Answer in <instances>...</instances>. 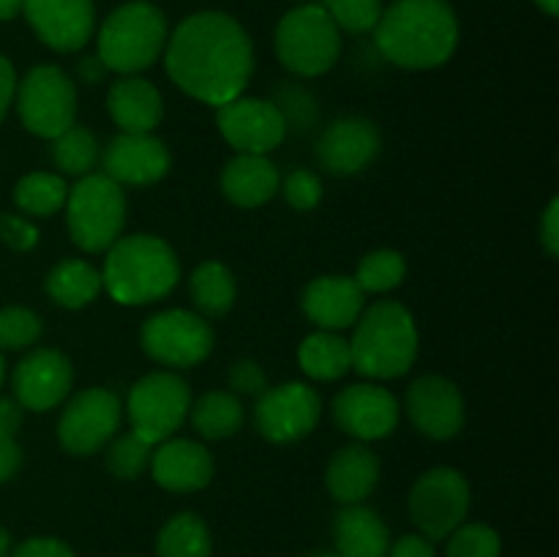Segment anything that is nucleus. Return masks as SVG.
I'll return each instance as SVG.
<instances>
[{"instance_id": "1", "label": "nucleus", "mask_w": 559, "mask_h": 557, "mask_svg": "<svg viewBox=\"0 0 559 557\" xmlns=\"http://www.w3.org/2000/svg\"><path fill=\"white\" fill-rule=\"evenodd\" d=\"M167 74L202 104L233 102L246 91L254 71L251 38L233 16L202 11L180 22L167 44Z\"/></svg>"}, {"instance_id": "2", "label": "nucleus", "mask_w": 559, "mask_h": 557, "mask_svg": "<svg viewBox=\"0 0 559 557\" xmlns=\"http://www.w3.org/2000/svg\"><path fill=\"white\" fill-rule=\"evenodd\" d=\"M374 42L402 69H437L456 52L459 20L445 0H393L382 9Z\"/></svg>"}, {"instance_id": "3", "label": "nucleus", "mask_w": 559, "mask_h": 557, "mask_svg": "<svg viewBox=\"0 0 559 557\" xmlns=\"http://www.w3.org/2000/svg\"><path fill=\"white\" fill-rule=\"evenodd\" d=\"M180 278V262L173 246L156 235H129L109 246L102 282L112 300L145 306L162 300Z\"/></svg>"}, {"instance_id": "4", "label": "nucleus", "mask_w": 559, "mask_h": 557, "mask_svg": "<svg viewBox=\"0 0 559 557\" xmlns=\"http://www.w3.org/2000/svg\"><path fill=\"white\" fill-rule=\"evenodd\" d=\"M353 369L371 380H396L418 358V328L399 300H380L360 311L349 339Z\"/></svg>"}, {"instance_id": "5", "label": "nucleus", "mask_w": 559, "mask_h": 557, "mask_svg": "<svg viewBox=\"0 0 559 557\" xmlns=\"http://www.w3.org/2000/svg\"><path fill=\"white\" fill-rule=\"evenodd\" d=\"M167 47V16L145 0H134L104 20L98 31V60L120 76L151 69Z\"/></svg>"}, {"instance_id": "6", "label": "nucleus", "mask_w": 559, "mask_h": 557, "mask_svg": "<svg viewBox=\"0 0 559 557\" xmlns=\"http://www.w3.org/2000/svg\"><path fill=\"white\" fill-rule=\"evenodd\" d=\"M66 222L71 240L82 251H104L120 238L126 224L123 186L104 173H91L76 180L66 197Z\"/></svg>"}, {"instance_id": "7", "label": "nucleus", "mask_w": 559, "mask_h": 557, "mask_svg": "<svg viewBox=\"0 0 559 557\" xmlns=\"http://www.w3.org/2000/svg\"><path fill=\"white\" fill-rule=\"evenodd\" d=\"M342 31L322 5H298L276 27V55L298 76H320L336 66Z\"/></svg>"}, {"instance_id": "8", "label": "nucleus", "mask_w": 559, "mask_h": 557, "mask_svg": "<svg viewBox=\"0 0 559 557\" xmlns=\"http://www.w3.org/2000/svg\"><path fill=\"white\" fill-rule=\"evenodd\" d=\"M16 109H20L22 126L31 134L55 140L69 126H74V82L58 66H36L16 87Z\"/></svg>"}, {"instance_id": "9", "label": "nucleus", "mask_w": 559, "mask_h": 557, "mask_svg": "<svg viewBox=\"0 0 559 557\" xmlns=\"http://www.w3.org/2000/svg\"><path fill=\"white\" fill-rule=\"evenodd\" d=\"M191 410V391L173 371H153L134 382L129 391V420L131 431L142 440L158 442L169 440L173 431L183 426Z\"/></svg>"}, {"instance_id": "10", "label": "nucleus", "mask_w": 559, "mask_h": 557, "mask_svg": "<svg viewBox=\"0 0 559 557\" xmlns=\"http://www.w3.org/2000/svg\"><path fill=\"white\" fill-rule=\"evenodd\" d=\"M469 484L459 470L435 467L415 481L409 513L415 528L429 541H442L467 519Z\"/></svg>"}, {"instance_id": "11", "label": "nucleus", "mask_w": 559, "mask_h": 557, "mask_svg": "<svg viewBox=\"0 0 559 557\" xmlns=\"http://www.w3.org/2000/svg\"><path fill=\"white\" fill-rule=\"evenodd\" d=\"M142 349L153 360L175 369L202 364L213 349V331L205 317L186 309L158 311L142 325Z\"/></svg>"}, {"instance_id": "12", "label": "nucleus", "mask_w": 559, "mask_h": 557, "mask_svg": "<svg viewBox=\"0 0 559 557\" xmlns=\"http://www.w3.org/2000/svg\"><path fill=\"white\" fill-rule=\"evenodd\" d=\"M322 402L320 393L306 382H284V386L265 388L254 407L257 431L267 442L289 446L311 435L320 420Z\"/></svg>"}, {"instance_id": "13", "label": "nucleus", "mask_w": 559, "mask_h": 557, "mask_svg": "<svg viewBox=\"0 0 559 557\" xmlns=\"http://www.w3.org/2000/svg\"><path fill=\"white\" fill-rule=\"evenodd\" d=\"M120 426V399L107 388H87L76 393L63 410L58 440L74 457H91L107 446Z\"/></svg>"}, {"instance_id": "14", "label": "nucleus", "mask_w": 559, "mask_h": 557, "mask_svg": "<svg viewBox=\"0 0 559 557\" xmlns=\"http://www.w3.org/2000/svg\"><path fill=\"white\" fill-rule=\"evenodd\" d=\"M216 123L235 151L254 156L276 151L287 137V123L271 98H233L218 107Z\"/></svg>"}, {"instance_id": "15", "label": "nucleus", "mask_w": 559, "mask_h": 557, "mask_svg": "<svg viewBox=\"0 0 559 557\" xmlns=\"http://www.w3.org/2000/svg\"><path fill=\"white\" fill-rule=\"evenodd\" d=\"M399 415L402 410H399L396 396L374 382L349 386L333 399V420L342 426V431L360 442L391 437L399 426Z\"/></svg>"}, {"instance_id": "16", "label": "nucleus", "mask_w": 559, "mask_h": 557, "mask_svg": "<svg viewBox=\"0 0 559 557\" xmlns=\"http://www.w3.org/2000/svg\"><path fill=\"white\" fill-rule=\"evenodd\" d=\"M407 415L429 440H451L464 426V399L448 377H418L407 391Z\"/></svg>"}, {"instance_id": "17", "label": "nucleus", "mask_w": 559, "mask_h": 557, "mask_svg": "<svg viewBox=\"0 0 559 557\" xmlns=\"http://www.w3.org/2000/svg\"><path fill=\"white\" fill-rule=\"evenodd\" d=\"M71 382H74V369L63 353L36 349L16 364L11 386H14V399L20 407L47 413L69 396Z\"/></svg>"}, {"instance_id": "18", "label": "nucleus", "mask_w": 559, "mask_h": 557, "mask_svg": "<svg viewBox=\"0 0 559 557\" xmlns=\"http://www.w3.org/2000/svg\"><path fill=\"white\" fill-rule=\"evenodd\" d=\"M27 22L47 47L76 52L93 36V0H22Z\"/></svg>"}, {"instance_id": "19", "label": "nucleus", "mask_w": 559, "mask_h": 557, "mask_svg": "<svg viewBox=\"0 0 559 557\" xmlns=\"http://www.w3.org/2000/svg\"><path fill=\"white\" fill-rule=\"evenodd\" d=\"M104 175L118 186H147L169 173V151L153 134L120 131L104 151Z\"/></svg>"}, {"instance_id": "20", "label": "nucleus", "mask_w": 559, "mask_h": 557, "mask_svg": "<svg viewBox=\"0 0 559 557\" xmlns=\"http://www.w3.org/2000/svg\"><path fill=\"white\" fill-rule=\"evenodd\" d=\"M380 153V131L369 118L349 115L328 126L317 145V158L333 175H355Z\"/></svg>"}, {"instance_id": "21", "label": "nucleus", "mask_w": 559, "mask_h": 557, "mask_svg": "<svg viewBox=\"0 0 559 557\" xmlns=\"http://www.w3.org/2000/svg\"><path fill=\"white\" fill-rule=\"evenodd\" d=\"M151 473L153 481L167 491H200L211 484L213 459L200 442L175 437L153 448Z\"/></svg>"}, {"instance_id": "22", "label": "nucleus", "mask_w": 559, "mask_h": 557, "mask_svg": "<svg viewBox=\"0 0 559 557\" xmlns=\"http://www.w3.org/2000/svg\"><path fill=\"white\" fill-rule=\"evenodd\" d=\"M306 317L320 331H344L355 325L364 311V289L353 276H320L304 289Z\"/></svg>"}, {"instance_id": "23", "label": "nucleus", "mask_w": 559, "mask_h": 557, "mask_svg": "<svg viewBox=\"0 0 559 557\" xmlns=\"http://www.w3.org/2000/svg\"><path fill=\"white\" fill-rule=\"evenodd\" d=\"M109 115L126 134H151L164 118V102L156 85L142 76H120L107 96Z\"/></svg>"}, {"instance_id": "24", "label": "nucleus", "mask_w": 559, "mask_h": 557, "mask_svg": "<svg viewBox=\"0 0 559 557\" xmlns=\"http://www.w3.org/2000/svg\"><path fill=\"white\" fill-rule=\"evenodd\" d=\"M377 481H380V459L364 442L360 446H347L333 453L325 473L328 491L338 502H344V506H358V502H364L374 491Z\"/></svg>"}, {"instance_id": "25", "label": "nucleus", "mask_w": 559, "mask_h": 557, "mask_svg": "<svg viewBox=\"0 0 559 557\" xmlns=\"http://www.w3.org/2000/svg\"><path fill=\"white\" fill-rule=\"evenodd\" d=\"M222 191L233 205L260 208L278 191V169L267 156L238 153L224 167Z\"/></svg>"}, {"instance_id": "26", "label": "nucleus", "mask_w": 559, "mask_h": 557, "mask_svg": "<svg viewBox=\"0 0 559 557\" xmlns=\"http://www.w3.org/2000/svg\"><path fill=\"white\" fill-rule=\"evenodd\" d=\"M333 544L342 557H385L391 546L385 522L364 502L347 506L333 519Z\"/></svg>"}, {"instance_id": "27", "label": "nucleus", "mask_w": 559, "mask_h": 557, "mask_svg": "<svg viewBox=\"0 0 559 557\" xmlns=\"http://www.w3.org/2000/svg\"><path fill=\"white\" fill-rule=\"evenodd\" d=\"M102 287V273L85 260L58 262L47 276L49 298L63 309H85L98 298Z\"/></svg>"}, {"instance_id": "28", "label": "nucleus", "mask_w": 559, "mask_h": 557, "mask_svg": "<svg viewBox=\"0 0 559 557\" xmlns=\"http://www.w3.org/2000/svg\"><path fill=\"white\" fill-rule=\"evenodd\" d=\"M298 364L309 377L322 382L342 380L353 369L349 342L333 331H317L298 347Z\"/></svg>"}, {"instance_id": "29", "label": "nucleus", "mask_w": 559, "mask_h": 557, "mask_svg": "<svg viewBox=\"0 0 559 557\" xmlns=\"http://www.w3.org/2000/svg\"><path fill=\"white\" fill-rule=\"evenodd\" d=\"M191 424L205 440H227L243 426V404L233 391H211L191 407Z\"/></svg>"}, {"instance_id": "30", "label": "nucleus", "mask_w": 559, "mask_h": 557, "mask_svg": "<svg viewBox=\"0 0 559 557\" xmlns=\"http://www.w3.org/2000/svg\"><path fill=\"white\" fill-rule=\"evenodd\" d=\"M211 530H207L205 519H200L197 513H175V517L158 530V557H211Z\"/></svg>"}, {"instance_id": "31", "label": "nucleus", "mask_w": 559, "mask_h": 557, "mask_svg": "<svg viewBox=\"0 0 559 557\" xmlns=\"http://www.w3.org/2000/svg\"><path fill=\"white\" fill-rule=\"evenodd\" d=\"M235 295H238L235 276L222 262L207 260L191 273V298L205 317L227 315L235 304Z\"/></svg>"}, {"instance_id": "32", "label": "nucleus", "mask_w": 559, "mask_h": 557, "mask_svg": "<svg viewBox=\"0 0 559 557\" xmlns=\"http://www.w3.org/2000/svg\"><path fill=\"white\" fill-rule=\"evenodd\" d=\"M52 164L66 175H76V178H85L96 169L98 158H102V147H98L93 131H87L85 126H69L63 134H58L52 140Z\"/></svg>"}, {"instance_id": "33", "label": "nucleus", "mask_w": 559, "mask_h": 557, "mask_svg": "<svg viewBox=\"0 0 559 557\" xmlns=\"http://www.w3.org/2000/svg\"><path fill=\"white\" fill-rule=\"evenodd\" d=\"M69 186L60 175L31 173L14 186V202L31 216H52L66 205Z\"/></svg>"}, {"instance_id": "34", "label": "nucleus", "mask_w": 559, "mask_h": 557, "mask_svg": "<svg viewBox=\"0 0 559 557\" xmlns=\"http://www.w3.org/2000/svg\"><path fill=\"white\" fill-rule=\"evenodd\" d=\"M404 273H407V262L399 251L377 249L360 260L353 278L364 293H388L404 282Z\"/></svg>"}, {"instance_id": "35", "label": "nucleus", "mask_w": 559, "mask_h": 557, "mask_svg": "<svg viewBox=\"0 0 559 557\" xmlns=\"http://www.w3.org/2000/svg\"><path fill=\"white\" fill-rule=\"evenodd\" d=\"M153 442L142 440L136 431H129V435L118 437V440L112 442V448H109L107 453V467L109 473L115 475V478H123V481H134L140 478L142 470L151 464V457H153Z\"/></svg>"}, {"instance_id": "36", "label": "nucleus", "mask_w": 559, "mask_h": 557, "mask_svg": "<svg viewBox=\"0 0 559 557\" xmlns=\"http://www.w3.org/2000/svg\"><path fill=\"white\" fill-rule=\"evenodd\" d=\"M502 541L495 528L480 522H462L448 535V557H500Z\"/></svg>"}, {"instance_id": "37", "label": "nucleus", "mask_w": 559, "mask_h": 557, "mask_svg": "<svg viewBox=\"0 0 559 557\" xmlns=\"http://www.w3.org/2000/svg\"><path fill=\"white\" fill-rule=\"evenodd\" d=\"M338 31L369 33L374 31L382 16V0H322Z\"/></svg>"}, {"instance_id": "38", "label": "nucleus", "mask_w": 559, "mask_h": 557, "mask_svg": "<svg viewBox=\"0 0 559 557\" xmlns=\"http://www.w3.org/2000/svg\"><path fill=\"white\" fill-rule=\"evenodd\" d=\"M41 336V320L36 311L9 306L0 309V349H25Z\"/></svg>"}, {"instance_id": "39", "label": "nucleus", "mask_w": 559, "mask_h": 557, "mask_svg": "<svg viewBox=\"0 0 559 557\" xmlns=\"http://www.w3.org/2000/svg\"><path fill=\"white\" fill-rule=\"evenodd\" d=\"M273 104L282 112L284 123L295 126V129L306 131L317 118L314 98L309 96V91H304L300 85H282L276 93H273Z\"/></svg>"}, {"instance_id": "40", "label": "nucleus", "mask_w": 559, "mask_h": 557, "mask_svg": "<svg viewBox=\"0 0 559 557\" xmlns=\"http://www.w3.org/2000/svg\"><path fill=\"white\" fill-rule=\"evenodd\" d=\"M284 197L295 211H311L322 200V183L309 169H295L284 180Z\"/></svg>"}, {"instance_id": "41", "label": "nucleus", "mask_w": 559, "mask_h": 557, "mask_svg": "<svg viewBox=\"0 0 559 557\" xmlns=\"http://www.w3.org/2000/svg\"><path fill=\"white\" fill-rule=\"evenodd\" d=\"M229 388H233L235 393H243V396H260L262 391L267 388V377L265 371H262V366L257 364V360H235L233 366H229Z\"/></svg>"}, {"instance_id": "42", "label": "nucleus", "mask_w": 559, "mask_h": 557, "mask_svg": "<svg viewBox=\"0 0 559 557\" xmlns=\"http://www.w3.org/2000/svg\"><path fill=\"white\" fill-rule=\"evenodd\" d=\"M0 240L14 251H31L38 244V229L11 213H0Z\"/></svg>"}, {"instance_id": "43", "label": "nucleus", "mask_w": 559, "mask_h": 557, "mask_svg": "<svg viewBox=\"0 0 559 557\" xmlns=\"http://www.w3.org/2000/svg\"><path fill=\"white\" fill-rule=\"evenodd\" d=\"M9 557H74V552L58 538H27Z\"/></svg>"}, {"instance_id": "44", "label": "nucleus", "mask_w": 559, "mask_h": 557, "mask_svg": "<svg viewBox=\"0 0 559 557\" xmlns=\"http://www.w3.org/2000/svg\"><path fill=\"white\" fill-rule=\"evenodd\" d=\"M22 464V448L14 440V435H5L0 431V484L9 478H14L16 470Z\"/></svg>"}, {"instance_id": "45", "label": "nucleus", "mask_w": 559, "mask_h": 557, "mask_svg": "<svg viewBox=\"0 0 559 557\" xmlns=\"http://www.w3.org/2000/svg\"><path fill=\"white\" fill-rule=\"evenodd\" d=\"M391 557H437L435 544L426 535H402L393 546H388Z\"/></svg>"}, {"instance_id": "46", "label": "nucleus", "mask_w": 559, "mask_h": 557, "mask_svg": "<svg viewBox=\"0 0 559 557\" xmlns=\"http://www.w3.org/2000/svg\"><path fill=\"white\" fill-rule=\"evenodd\" d=\"M540 244L549 257L559 254V200H551L540 218Z\"/></svg>"}, {"instance_id": "47", "label": "nucleus", "mask_w": 559, "mask_h": 557, "mask_svg": "<svg viewBox=\"0 0 559 557\" xmlns=\"http://www.w3.org/2000/svg\"><path fill=\"white\" fill-rule=\"evenodd\" d=\"M14 93H16L14 66H11L9 58L0 55V120H3L5 112H9L11 102H14Z\"/></svg>"}, {"instance_id": "48", "label": "nucleus", "mask_w": 559, "mask_h": 557, "mask_svg": "<svg viewBox=\"0 0 559 557\" xmlns=\"http://www.w3.org/2000/svg\"><path fill=\"white\" fill-rule=\"evenodd\" d=\"M22 424V407L16 399H0V431L16 435Z\"/></svg>"}, {"instance_id": "49", "label": "nucleus", "mask_w": 559, "mask_h": 557, "mask_svg": "<svg viewBox=\"0 0 559 557\" xmlns=\"http://www.w3.org/2000/svg\"><path fill=\"white\" fill-rule=\"evenodd\" d=\"M76 74H80V80L85 82V85H96V82L104 80V74H107V66L96 58H82L80 66H76Z\"/></svg>"}, {"instance_id": "50", "label": "nucleus", "mask_w": 559, "mask_h": 557, "mask_svg": "<svg viewBox=\"0 0 559 557\" xmlns=\"http://www.w3.org/2000/svg\"><path fill=\"white\" fill-rule=\"evenodd\" d=\"M22 11V0H0V22L14 20Z\"/></svg>"}, {"instance_id": "51", "label": "nucleus", "mask_w": 559, "mask_h": 557, "mask_svg": "<svg viewBox=\"0 0 559 557\" xmlns=\"http://www.w3.org/2000/svg\"><path fill=\"white\" fill-rule=\"evenodd\" d=\"M11 555V535L9 530L0 524V557H9Z\"/></svg>"}, {"instance_id": "52", "label": "nucleus", "mask_w": 559, "mask_h": 557, "mask_svg": "<svg viewBox=\"0 0 559 557\" xmlns=\"http://www.w3.org/2000/svg\"><path fill=\"white\" fill-rule=\"evenodd\" d=\"M535 3H538L540 9H544L549 16L559 14V0H535Z\"/></svg>"}, {"instance_id": "53", "label": "nucleus", "mask_w": 559, "mask_h": 557, "mask_svg": "<svg viewBox=\"0 0 559 557\" xmlns=\"http://www.w3.org/2000/svg\"><path fill=\"white\" fill-rule=\"evenodd\" d=\"M3 371H5V366H3V355H0V386H3Z\"/></svg>"}, {"instance_id": "54", "label": "nucleus", "mask_w": 559, "mask_h": 557, "mask_svg": "<svg viewBox=\"0 0 559 557\" xmlns=\"http://www.w3.org/2000/svg\"><path fill=\"white\" fill-rule=\"evenodd\" d=\"M309 557H342V555H309Z\"/></svg>"}]
</instances>
